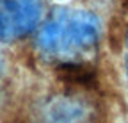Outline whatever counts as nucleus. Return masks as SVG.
<instances>
[{"label":"nucleus","mask_w":128,"mask_h":123,"mask_svg":"<svg viewBox=\"0 0 128 123\" xmlns=\"http://www.w3.org/2000/svg\"><path fill=\"white\" fill-rule=\"evenodd\" d=\"M57 73L64 82L89 87H92V84L96 86V77L92 68H87L84 64H62L57 68Z\"/></svg>","instance_id":"obj_1"}]
</instances>
